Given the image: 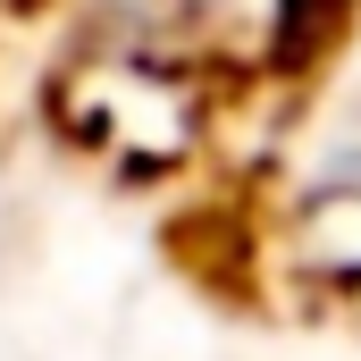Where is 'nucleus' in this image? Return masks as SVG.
<instances>
[{"label": "nucleus", "mask_w": 361, "mask_h": 361, "mask_svg": "<svg viewBox=\"0 0 361 361\" xmlns=\"http://www.w3.org/2000/svg\"><path fill=\"white\" fill-rule=\"evenodd\" d=\"M261 169L269 261L328 302H361V85L311 92Z\"/></svg>", "instance_id": "obj_1"}, {"label": "nucleus", "mask_w": 361, "mask_h": 361, "mask_svg": "<svg viewBox=\"0 0 361 361\" xmlns=\"http://www.w3.org/2000/svg\"><path fill=\"white\" fill-rule=\"evenodd\" d=\"M25 8H42V0H0V25H8V17H25Z\"/></svg>", "instance_id": "obj_2"}]
</instances>
